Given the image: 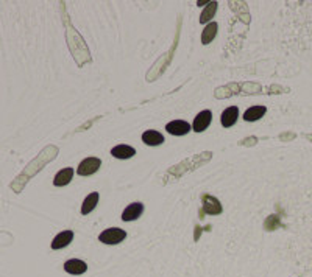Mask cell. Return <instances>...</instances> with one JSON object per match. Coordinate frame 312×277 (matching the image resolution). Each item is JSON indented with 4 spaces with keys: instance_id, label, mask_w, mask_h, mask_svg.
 <instances>
[{
    "instance_id": "6",
    "label": "cell",
    "mask_w": 312,
    "mask_h": 277,
    "mask_svg": "<svg viewBox=\"0 0 312 277\" xmlns=\"http://www.w3.org/2000/svg\"><path fill=\"white\" fill-rule=\"evenodd\" d=\"M64 271L72 274V275H80V274H84L88 271V265L84 263L83 260H78V258H70L64 263Z\"/></svg>"
},
{
    "instance_id": "16",
    "label": "cell",
    "mask_w": 312,
    "mask_h": 277,
    "mask_svg": "<svg viewBox=\"0 0 312 277\" xmlns=\"http://www.w3.org/2000/svg\"><path fill=\"white\" fill-rule=\"evenodd\" d=\"M216 11H217V2H209L203 8V13L200 16V24H208L212 18L216 16Z\"/></svg>"
},
{
    "instance_id": "2",
    "label": "cell",
    "mask_w": 312,
    "mask_h": 277,
    "mask_svg": "<svg viewBox=\"0 0 312 277\" xmlns=\"http://www.w3.org/2000/svg\"><path fill=\"white\" fill-rule=\"evenodd\" d=\"M100 167H102V160L98 157H86L80 162L77 173H78V176H91V174H94Z\"/></svg>"
},
{
    "instance_id": "9",
    "label": "cell",
    "mask_w": 312,
    "mask_h": 277,
    "mask_svg": "<svg viewBox=\"0 0 312 277\" xmlns=\"http://www.w3.org/2000/svg\"><path fill=\"white\" fill-rule=\"evenodd\" d=\"M237 117H239V109H237V106H230V108H226L222 112L220 120H222V125L225 128H230V126H233L237 122Z\"/></svg>"
},
{
    "instance_id": "4",
    "label": "cell",
    "mask_w": 312,
    "mask_h": 277,
    "mask_svg": "<svg viewBox=\"0 0 312 277\" xmlns=\"http://www.w3.org/2000/svg\"><path fill=\"white\" fill-rule=\"evenodd\" d=\"M166 131L172 136H184L191 131V125L184 120H174L166 125Z\"/></svg>"
},
{
    "instance_id": "13",
    "label": "cell",
    "mask_w": 312,
    "mask_h": 277,
    "mask_svg": "<svg viewBox=\"0 0 312 277\" xmlns=\"http://www.w3.org/2000/svg\"><path fill=\"white\" fill-rule=\"evenodd\" d=\"M265 112H267L265 106H251L244 112V120L245 122H256L261 117H264Z\"/></svg>"
},
{
    "instance_id": "3",
    "label": "cell",
    "mask_w": 312,
    "mask_h": 277,
    "mask_svg": "<svg viewBox=\"0 0 312 277\" xmlns=\"http://www.w3.org/2000/svg\"><path fill=\"white\" fill-rule=\"evenodd\" d=\"M211 120H212V112L209 109H205L195 117L192 123V129L195 133H203V131L208 129V126L211 125Z\"/></svg>"
},
{
    "instance_id": "10",
    "label": "cell",
    "mask_w": 312,
    "mask_h": 277,
    "mask_svg": "<svg viewBox=\"0 0 312 277\" xmlns=\"http://www.w3.org/2000/svg\"><path fill=\"white\" fill-rule=\"evenodd\" d=\"M142 142L145 145H148V147H158V145H161L164 142V136L154 129H148L142 134Z\"/></svg>"
},
{
    "instance_id": "11",
    "label": "cell",
    "mask_w": 312,
    "mask_h": 277,
    "mask_svg": "<svg viewBox=\"0 0 312 277\" xmlns=\"http://www.w3.org/2000/svg\"><path fill=\"white\" fill-rule=\"evenodd\" d=\"M74 178V168H63L60 170L58 173L55 174V179H53V184L56 187H63V185H67L70 181Z\"/></svg>"
},
{
    "instance_id": "15",
    "label": "cell",
    "mask_w": 312,
    "mask_h": 277,
    "mask_svg": "<svg viewBox=\"0 0 312 277\" xmlns=\"http://www.w3.org/2000/svg\"><path fill=\"white\" fill-rule=\"evenodd\" d=\"M217 24L216 22H209L206 27H205V30H203V33H202V42L205 44H209L212 39L216 38V35H217Z\"/></svg>"
},
{
    "instance_id": "1",
    "label": "cell",
    "mask_w": 312,
    "mask_h": 277,
    "mask_svg": "<svg viewBox=\"0 0 312 277\" xmlns=\"http://www.w3.org/2000/svg\"><path fill=\"white\" fill-rule=\"evenodd\" d=\"M126 238V232L120 227H109L105 229L100 235H98V240L105 244H119L120 241H123Z\"/></svg>"
},
{
    "instance_id": "14",
    "label": "cell",
    "mask_w": 312,
    "mask_h": 277,
    "mask_svg": "<svg viewBox=\"0 0 312 277\" xmlns=\"http://www.w3.org/2000/svg\"><path fill=\"white\" fill-rule=\"evenodd\" d=\"M98 198H100V195H98L97 192L89 193V195L86 196V199H84V201H83V204H81V213H83V215H88V213H91V212L95 209V206H97Z\"/></svg>"
},
{
    "instance_id": "12",
    "label": "cell",
    "mask_w": 312,
    "mask_h": 277,
    "mask_svg": "<svg viewBox=\"0 0 312 277\" xmlns=\"http://www.w3.org/2000/svg\"><path fill=\"white\" fill-rule=\"evenodd\" d=\"M111 154L116 159H130L136 154V150L130 147V145H117V147L111 150Z\"/></svg>"
},
{
    "instance_id": "7",
    "label": "cell",
    "mask_w": 312,
    "mask_h": 277,
    "mask_svg": "<svg viewBox=\"0 0 312 277\" xmlns=\"http://www.w3.org/2000/svg\"><path fill=\"white\" fill-rule=\"evenodd\" d=\"M74 240V232L72 230H63L60 232L58 235H56L52 241V249L53 251H58V249H63L67 244H70V241Z\"/></svg>"
},
{
    "instance_id": "8",
    "label": "cell",
    "mask_w": 312,
    "mask_h": 277,
    "mask_svg": "<svg viewBox=\"0 0 312 277\" xmlns=\"http://www.w3.org/2000/svg\"><path fill=\"white\" fill-rule=\"evenodd\" d=\"M203 210L209 215H219L222 213V204L214 196L203 195Z\"/></svg>"
},
{
    "instance_id": "5",
    "label": "cell",
    "mask_w": 312,
    "mask_h": 277,
    "mask_svg": "<svg viewBox=\"0 0 312 277\" xmlns=\"http://www.w3.org/2000/svg\"><path fill=\"white\" fill-rule=\"evenodd\" d=\"M142 212H144V204L142 202L128 204V207H126L122 213V220L123 221H134L140 215H142Z\"/></svg>"
}]
</instances>
